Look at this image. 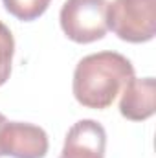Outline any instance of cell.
<instances>
[{
    "label": "cell",
    "instance_id": "cell-1",
    "mask_svg": "<svg viewBox=\"0 0 156 158\" xmlns=\"http://www.w3.org/2000/svg\"><path fill=\"white\" fill-rule=\"evenodd\" d=\"M132 77L134 66L125 55L117 52L90 53L74 70V98L84 109H109Z\"/></svg>",
    "mask_w": 156,
    "mask_h": 158
},
{
    "label": "cell",
    "instance_id": "cell-2",
    "mask_svg": "<svg viewBox=\"0 0 156 158\" xmlns=\"http://www.w3.org/2000/svg\"><path fill=\"white\" fill-rule=\"evenodd\" d=\"M107 26L125 42L142 44L156 35V0H112L107 4Z\"/></svg>",
    "mask_w": 156,
    "mask_h": 158
},
{
    "label": "cell",
    "instance_id": "cell-3",
    "mask_svg": "<svg viewBox=\"0 0 156 158\" xmlns=\"http://www.w3.org/2000/svg\"><path fill=\"white\" fill-rule=\"evenodd\" d=\"M107 0H66L59 13L63 33L77 44L101 40L107 31Z\"/></svg>",
    "mask_w": 156,
    "mask_h": 158
},
{
    "label": "cell",
    "instance_id": "cell-4",
    "mask_svg": "<svg viewBox=\"0 0 156 158\" xmlns=\"http://www.w3.org/2000/svg\"><path fill=\"white\" fill-rule=\"evenodd\" d=\"M50 142L46 131L26 121H6L0 131V155L11 158H44Z\"/></svg>",
    "mask_w": 156,
    "mask_h": 158
},
{
    "label": "cell",
    "instance_id": "cell-5",
    "mask_svg": "<svg viewBox=\"0 0 156 158\" xmlns=\"http://www.w3.org/2000/svg\"><path fill=\"white\" fill-rule=\"evenodd\" d=\"M107 131L96 119H81L70 127L59 158H105Z\"/></svg>",
    "mask_w": 156,
    "mask_h": 158
},
{
    "label": "cell",
    "instance_id": "cell-6",
    "mask_svg": "<svg viewBox=\"0 0 156 158\" xmlns=\"http://www.w3.org/2000/svg\"><path fill=\"white\" fill-rule=\"evenodd\" d=\"M119 112L129 121H145L156 112L154 77H132L121 90Z\"/></svg>",
    "mask_w": 156,
    "mask_h": 158
},
{
    "label": "cell",
    "instance_id": "cell-7",
    "mask_svg": "<svg viewBox=\"0 0 156 158\" xmlns=\"http://www.w3.org/2000/svg\"><path fill=\"white\" fill-rule=\"evenodd\" d=\"M51 0H2L6 11L22 22L37 20L48 9Z\"/></svg>",
    "mask_w": 156,
    "mask_h": 158
},
{
    "label": "cell",
    "instance_id": "cell-8",
    "mask_svg": "<svg viewBox=\"0 0 156 158\" xmlns=\"http://www.w3.org/2000/svg\"><path fill=\"white\" fill-rule=\"evenodd\" d=\"M15 55V39L11 30L0 20V86L7 83L11 76V64Z\"/></svg>",
    "mask_w": 156,
    "mask_h": 158
},
{
    "label": "cell",
    "instance_id": "cell-9",
    "mask_svg": "<svg viewBox=\"0 0 156 158\" xmlns=\"http://www.w3.org/2000/svg\"><path fill=\"white\" fill-rule=\"evenodd\" d=\"M6 121H7V119H6V116H4V114L0 112V131H2V125H4ZM0 158H2V155H0Z\"/></svg>",
    "mask_w": 156,
    "mask_h": 158
}]
</instances>
